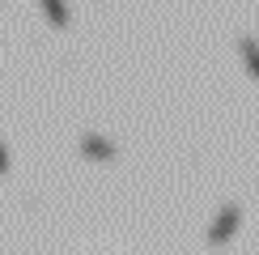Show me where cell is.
Segmentation results:
<instances>
[{
    "label": "cell",
    "instance_id": "obj_1",
    "mask_svg": "<svg viewBox=\"0 0 259 255\" xmlns=\"http://www.w3.org/2000/svg\"><path fill=\"white\" fill-rule=\"evenodd\" d=\"M238 226H242V208H238V204H225V208L217 212V221H212V230H208V242H212V247L230 242L234 234H238Z\"/></svg>",
    "mask_w": 259,
    "mask_h": 255
},
{
    "label": "cell",
    "instance_id": "obj_2",
    "mask_svg": "<svg viewBox=\"0 0 259 255\" xmlns=\"http://www.w3.org/2000/svg\"><path fill=\"white\" fill-rule=\"evenodd\" d=\"M81 153L90 157V162H115V153H119V149H115L111 141H106V136H81Z\"/></svg>",
    "mask_w": 259,
    "mask_h": 255
},
{
    "label": "cell",
    "instance_id": "obj_4",
    "mask_svg": "<svg viewBox=\"0 0 259 255\" xmlns=\"http://www.w3.org/2000/svg\"><path fill=\"white\" fill-rule=\"evenodd\" d=\"M238 51H242V64H246V72H251V77L259 81V42L246 34L242 42H238Z\"/></svg>",
    "mask_w": 259,
    "mask_h": 255
},
{
    "label": "cell",
    "instance_id": "obj_5",
    "mask_svg": "<svg viewBox=\"0 0 259 255\" xmlns=\"http://www.w3.org/2000/svg\"><path fill=\"white\" fill-rule=\"evenodd\" d=\"M0 175H9V153H5V145H0Z\"/></svg>",
    "mask_w": 259,
    "mask_h": 255
},
{
    "label": "cell",
    "instance_id": "obj_3",
    "mask_svg": "<svg viewBox=\"0 0 259 255\" xmlns=\"http://www.w3.org/2000/svg\"><path fill=\"white\" fill-rule=\"evenodd\" d=\"M42 5V13H47V21L56 30H68V5H64V0H38Z\"/></svg>",
    "mask_w": 259,
    "mask_h": 255
}]
</instances>
